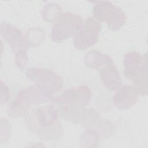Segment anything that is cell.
Listing matches in <instances>:
<instances>
[{
  "label": "cell",
  "mask_w": 148,
  "mask_h": 148,
  "mask_svg": "<svg viewBox=\"0 0 148 148\" xmlns=\"http://www.w3.org/2000/svg\"><path fill=\"white\" fill-rule=\"evenodd\" d=\"M123 74L131 80L139 95L147 94L148 63L147 53L128 51L123 57Z\"/></svg>",
  "instance_id": "obj_1"
},
{
  "label": "cell",
  "mask_w": 148,
  "mask_h": 148,
  "mask_svg": "<svg viewBox=\"0 0 148 148\" xmlns=\"http://www.w3.org/2000/svg\"><path fill=\"white\" fill-rule=\"evenodd\" d=\"M27 77L40 88L49 98L63 87L62 78L56 72L50 69L29 68L25 72Z\"/></svg>",
  "instance_id": "obj_2"
},
{
  "label": "cell",
  "mask_w": 148,
  "mask_h": 148,
  "mask_svg": "<svg viewBox=\"0 0 148 148\" xmlns=\"http://www.w3.org/2000/svg\"><path fill=\"white\" fill-rule=\"evenodd\" d=\"M92 12L97 20L106 24L112 31L120 29L126 22V16L123 10L109 1L94 2Z\"/></svg>",
  "instance_id": "obj_3"
},
{
  "label": "cell",
  "mask_w": 148,
  "mask_h": 148,
  "mask_svg": "<svg viewBox=\"0 0 148 148\" xmlns=\"http://www.w3.org/2000/svg\"><path fill=\"white\" fill-rule=\"evenodd\" d=\"M101 24L94 17L83 19L72 35L74 46L84 50L95 45L99 36Z\"/></svg>",
  "instance_id": "obj_4"
},
{
  "label": "cell",
  "mask_w": 148,
  "mask_h": 148,
  "mask_svg": "<svg viewBox=\"0 0 148 148\" xmlns=\"http://www.w3.org/2000/svg\"><path fill=\"white\" fill-rule=\"evenodd\" d=\"M83 18L79 14L70 12L60 13L53 23L50 38L55 43H60L72 35Z\"/></svg>",
  "instance_id": "obj_5"
},
{
  "label": "cell",
  "mask_w": 148,
  "mask_h": 148,
  "mask_svg": "<svg viewBox=\"0 0 148 148\" xmlns=\"http://www.w3.org/2000/svg\"><path fill=\"white\" fill-rule=\"evenodd\" d=\"M0 29L2 37L10 46L14 54L27 53L29 46L25 35L18 28L9 23L2 21Z\"/></svg>",
  "instance_id": "obj_6"
},
{
  "label": "cell",
  "mask_w": 148,
  "mask_h": 148,
  "mask_svg": "<svg viewBox=\"0 0 148 148\" xmlns=\"http://www.w3.org/2000/svg\"><path fill=\"white\" fill-rule=\"evenodd\" d=\"M91 97L92 92L90 88L86 85H83L66 90L58 97H52L50 100L59 105L75 103L85 107L90 103Z\"/></svg>",
  "instance_id": "obj_7"
},
{
  "label": "cell",
  "mask_w": 148,
  "mask_h": 148,
  "mask_svg": "<svg viewBox=\"0 0 148 148\" xmlns=\"http://www.w3.org/2000/svg\"><path fill=\"white\" fill-rule=\"evenodd\" d=\"M31 116L37 124V133L39 136L46 130L48 132L54 130L58 122V112L52 105L36 109L32 112Z\"/></svg>",
  "instance_id": "obj_8"
},
{
  "label": "cell",
  "mask_w": 148,
  "mask_h": 148,
  "mask_svg": "<svg viewBox=\"0 0 148 148\" xmlns=\"http://www.w3.org/2000/svg\"><path fill=\"white\" fill-rule=\"evenodd\" d=\"M138 96V92L132 85L125 84L115 91L113 102L119 110H127L136 103Z\"/></svg>",
  "instance_id": "obj_9"
},
{
  "label": "cell",
  "mask_w": 148,
  "mask_h": 148,
  "mask_svg": "<svg viewBox=\"0 0 148 148\" xmlns=\"http://www.w3.org/2000/svg\"><path fill=\"white\" fill-rule=\"evenodd\" d=\"M99 72L101 80L108 90L116 91L121 86V76L113 64L105 67Z\"/></svg>",
  "instance_id": "obj_10"
},
{
  "label": "cell",
  "mask_w": 148,
  "mask_h": 148,
  "mask_svg": "<svg viewBox=\"0 0 148 148\" xmlns=\"http://www.w3.org/2000/svg\"><path fill=\"white\" fill-rule=\"evenodd\" d=\"M84 61L87 67L99 71L113 64V59L109 56L95 49L91 50L86 54Z\"/></svg>",
  "instance_id": "obj_11"
},
{
  "label": "cell",
  "mask_w": 148,
  "mask_h": 148,
  "mask_svg": "<svg viewBox=\"0 0 148 148\" xmlns=\"http://www.w3.org/2000/svg\"><path fill=\"white\" fill-rule=\"evenodd\" d=\"M61 13L62 9L60 6L55 3H49L43 7L41 13L45 20L53 23Z\"/></svg>",
  "instance_id": "obj_12"
},
{
  "label": "cell",
  "mask_w": 148,
  "mask_h": 148,
  "mask_svg": "<svg viewBox=\"0 0 148 148\" xmlns=\"http://www.w3.org/2000/svg\"><path fill=\"white\" fill-rule=\"evenodd\" d=\"M29 46H36L39 45L45 38V32L39 27L30 28L25 35Z\"/></svg>",
  "instance_id": "obj_13"
},
{
  "label": "cell",
  "mask_w": 148,
  "mask_h": 148,
  "mask_svg": "<svg viewBox=\"0 0 148 148\" xmlns=\"http://www.w3.org/2000/svg\"><path fill=\"white\" fill-rule=\"evenodd\" d=\"M14 62L16 66L21 70L24 69L28 64L27 53H20L15 54Z\"/></svg>",
  "instance_id": "obj_14"
}]
</instances>
